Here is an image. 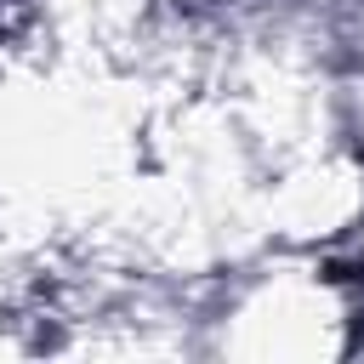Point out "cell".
<instances>
[{"mask_svg": "<svg viewBox=\"0 0 364 364\" xmlns=\"http://www.w3.org/2000/svg\"><path fill=\"white\" fill-rule=\"evenodd\" d=\"M353 279H358V284H364V256H358V273H353Z\"/></svg>", "mask_w": 364, "mask_h": 364, "instance_id": "6da1fadb", "label": "cell"}]
</instances>
